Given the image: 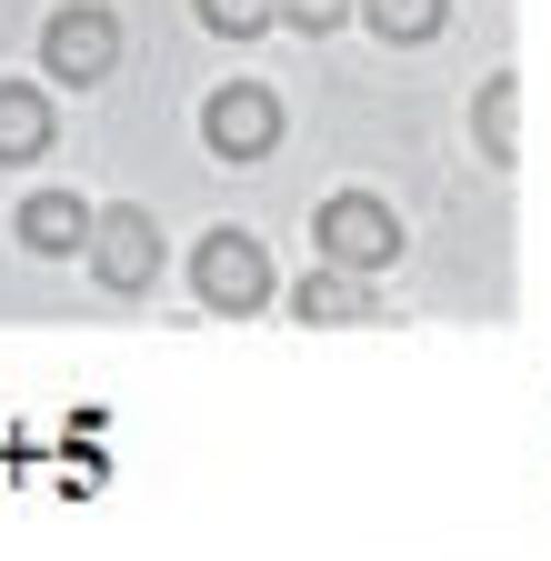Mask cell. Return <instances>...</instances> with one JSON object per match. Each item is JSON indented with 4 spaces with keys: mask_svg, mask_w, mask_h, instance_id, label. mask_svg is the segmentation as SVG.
<instances>
[{
    "mask_svg": "<svg viewBox=\"0 0 551 561\" xmlns=\"http://www.w3.org/2000/svg\"><path fill=\"white\" fill-rule=\"evenodd\" d=\"M200 140H211L221 161H261V151H282V91H261V81H231L200 101Z\"/></svg>",
    "mask_w": 551,
    "mask_h": 561,
    "instance_id": "3957f363",
    "label": "cell"
},
{
    "mask_svg": "<svg viewBox=\"0 0 551 561\" xmlns=\"http://www.w3.org/2000/svg\"><path fill=\"white\" fill-rule=\"evenodd\" d=\"M291 311H301V321H371V280L341 271V261H321L301 291H291Z\"/></svg>",
    "mask_w": 551,
    "mask_h": 561,
    "instance_id": "9c48e42d",
    "label": "cell"
},
{
    "mask_svg": "<svg viewBox=\"0 0 551 561\" xmlns=\"http://www.w3.org/2000/svg\"><path fill=\"white\" fill-rule=\"evenodd\" d=\"M471 121H481V161L512 171V161H521V81H512V70H492V81H481Z\"/></svg>",
    "mask_w": 551,
    "mask_h": 561,
    "instance_id": "ba28073f",
    "label": "cell"
},
{
    "mask_svg": "<svg viewBox=\"0 0 551 561\" xmlns=\"http://www.w3.org/2000/svg\"><path fill=\"white\" fill-rule=\"evenodd\" d=\"M200 31H221V41H261V31H282V11L271 0H191Z\"/></svg>",
    "mask_w": 551,
    "mask_h": 561,
    "instance_id": "8fae6325",
    "label": "cell"
},
{
    "mask_svg": "<svg viewBox=\"0 0 551 561\" xmlns=\"http://www.w3.org/2000/svg\"><path fill=\"white\" fill-rule=\"evenodd\" d=\"M271 11H282V31L321 41V31H341V21H361V0H271Z\"/></svg>",
    "mask_w": 551,
    "mask_h": 561,
    "instance_id": "7c38bea8",
    "label": "cell"
},
{
    "mask_svg": "<svg viewBox=\"0 0 551 561\" xmlns=\"http://www.w3.org/2000/svg\"><path fill=\"white\" fill-rule=\"evenodd\" d=\"M361 21H371L391 50H411V41H432V31L451 21V0H361Z\"/></svg>",
    "mask_w": 551,
    "mask_h": 561,
    "instance_id": "30bf717a",
    "label": "cell"
},
{
    "mask_svg": "<svg viewBox=\"0 0 551 561\" xmlns=\"http://www.w3.org/2000/svg\"><path fill=\"white\" fill-rule=\"evenodd\" d=\"M111 60H120V21L111 11H60L50 31H41V70L50 81H71V91H91V81H111Z\"/></svg>",
    "mask_w": 551,
    "mask_h": 561,
    "instance_id": "5b68a950",
    "label": "cell"
},
{
    "mask_svg": "<svg viewBox=\"0 0 551 561\" xmlns=\"http://www.w3.org/2000/svg\"><path fill=\"white\" fill-rule=\"evenodd\" d=\"M50 130H60V111H50V91H31V81H0V161H41L50 151Z\"/></svg>",
    "mask_w": 551,
    "mask_h": 561,
    "instance_id": "52a82bcc",
    "label": "cell"
},
{
    "mask_svg": "<svg viewBox=\"0 0 551 561\" xmlns=\"http://www.w3.org/2000/svg\"><path fill=\"white\" fill-rule=\"evenodd\" d=\"M311 241H321V261L361 271V280L401 261V221H391V201H371V191H331L321 221H311Z\"/></svg>",
    "mask_w": 551,
    "mask_h": 561,
    "instance_id": "6da1fadb",
    "label": "cell"
},
{
    "mask_svg": "<svg viewBox=\"0 0 551 561\" xmlns=\"http://www.w3.org/2000/svg\"><path fill=\"white\" fill-rule=\"evenodd\" d=\"M91 271H101V291H151V271H161V221H151V210L141 201H120V210H101V221H91V251H81Z\"/></svg>",
    "mask_w": 551,
    "mask_h": 561,
    "instance_id": "7a4b0ae2",
    "label": "cell"
},
{
    "mask_svg": "<svg viewBox=\"0 0 551 561\" xmlns=\"http://www.w3.org/2000/svg\"><path fill=\"white\" fill-rule=\"evenodd\" d=\"M91 221H101V210H91L81 191H31V201H21V251L81 261V251H91Z\"/></svg>",
    "mask_w": 551,
    "mask_h": 561,
    "instance_id": "8992f818",
    "label": "cell"
},
{
    "mask_svg": "<svg viewBox=\"0 0 551 561\" xmlns=\"http://www.w3.org/2000/svg\"><path fill=\"white\" fill-rule=\"evenodd\" d=\"M191 291L211 301V311H261L271 301V261H261V241L251 231H211L191 251Z\"/></svg>",
    "mask_w": 551,
    "mask_h": 561,
    "instance_id": "277c9868",
    "label": "cell"
}]
</instances>
